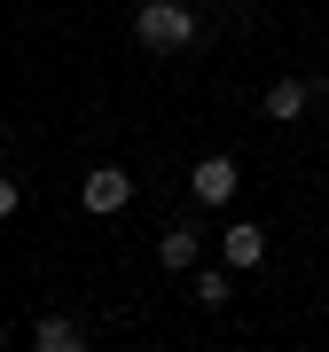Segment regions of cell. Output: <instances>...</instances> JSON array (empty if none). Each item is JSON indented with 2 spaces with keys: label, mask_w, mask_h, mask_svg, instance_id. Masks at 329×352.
<instances>
[{
  "label": "cell",
  "mask_w": 329,
  "mask_h": 352,
  "mask_svg": "<svg viewBox=\"0 0 329 352\" xmlns=\"http://www.w3.org/2000/svg\"><path fill=\"white\" fill-rule=\"evenodd\" d=\"M196 251H204V227H196V219H173V227L157 235V266H164V274H189Z\"/></svg>",
  "instance_id": "obj_4"
},
{
  "label": "cell",
  "mask_w": 329,
  "mask_h": 352,
  "mask_svg": "<svg viewBox=\"0 0 329 352\" xmlns=\"http://www.w3.org/2000/svg\"><path fill=\"white\" fill-rule=\"evenodd\" d=\"M32 344L39 352H87V329H78L71 314H39L32 321Z\"/></svg>",
  "instance_id": "obj_5"
},
{
  "label": "cell",
  "mask_w": 329,
  "mask_h": 352,
  "mask_svg": "<svg viewBox=\"0 0 329 352\" xmlns=\"http://www.w3.org/2000/svg\"><path fill=\"white\" fill-rule=\"evenodd\" d=\"M306 102H314V87H306V78H275V87H266V102H259V110L275 118V126H290V118H306Z\"/></svg>",
  "instance_id": "obj_6"
},
{
  "label": "cell",
  "mask_w": 329,
  "mask_h": 352,
  "mask_svg": "<svg viewBox=\"0 0 329 352\" xmlns=\"http://www.w3.org/2000/svg\"><path fill=\"white\" fill-rule=\"evenodd\" d=\"M134 39L141 47H196V16H189V0H141V16H134Z\"/></svg>",
  "instance_id": "obj_1"
},
{
  "label": "cell",
  "mask_w": 329,
  "mask_h": 352,
  "mask_svg": "<svg viewBox=\"0 0 329 352\" xmlns=\"http://www.w3.org/2000/svg\"><path fill=\"white\" fill-rule=\"evenodd\" d=\"M235 188H243V164H235V157H196V164H189V196L204 204V212L235 204Z\"/></svg>",
  "instance_id": "obj_2"
},
{
  "label": "cell",
  "mask_w": 329,
  "mask_h": 352,
  "mask_svg": "<svg viewBox=\"0 0 329 352\" xmlns=\"http://www.w3.org/2000/svg\"><path fill=\"white\" fill-rule=\"evenodd\" d=\"M78 204H87L94 219H110V212H126V204H134V173H126V164H94V173L78 180Z\"/></svg>",
  "instance_id": "obj_3"
},
{
  "label": "cell",
  "mask_w": 329,
  "mask_h": 352,
  "mask_svg": "<svg viewBox=\"0 0 329 352\" xmlns=\"http://www.w3.org/2000/svg\"><path fill=\"white\" fill-rule=\"evenodd\" d=\"M189 298L204 305V314H228V298H235V289H228V274H220V266H204V274L189 282Z\"/></svg>",
  "instance_id": "obj_8"
},
{
  "label": "cell",
  "mask_w": 329,
  "mask_h": 352,
  "mask_svg": "<svg viewBox=\"0 0 329 352\" xmlns=\"http://www.w3.org/2000/svg\"><path fill=\"white\" fill-rule=\"evenodd\" d=\"M16 204H24V188H16L8 173H0V219H16Z\"/></svg>",
  "instance_id": "obj_9"
},
{
  "label": "cell",
  "mask_w": 329,
  "mask_h": 352,
  "mask_svg": "<svg viewBox=\"0 0 329 352\" xmlns=\"http://www.w3.org/2000/svg\"><path fill=\"white\" fill-rule=\"evenodd\" d=\"M220 251H228V266H259V258H266V227H251V219H235L228 235H220Z\"/></svg>",
  "instance_id": "obj_7"
}]
</instances>
